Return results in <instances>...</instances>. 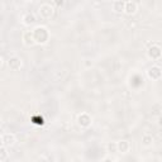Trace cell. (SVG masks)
<instances>
[{
    "instance_id": "6da1fadb",
    "label": "cell",
    "mask_w": 162,
    "mask_h": 162,
    "mask_svg": "<svg viewBox=\"0 0 162 162\" xmlns=\"http://www.w3.org/2000/svg\"><path fill=\"white\" fill-rule=\"evenodd\" d=\"M1 141H3V146H6V145H14V142H15V137H14L13 134H3L1 137Z\"/></svg>"
},
{
    "instance_id": "7a4b0ae2",
    "label": "cell",
    "mask_w": 162,
    "mask_h": 162,
    "mask_svg": "<svg viewBox=\"0 0 162 162\" xmlns=\"http://www.w3.org/2000/svg\"><path fill=\"white\" fill-rule=\"evenodd\" d=\"M9 66L13 70H18L22 66V62H20V60H18V58H12V60H9Z\"/></svg>"
},
{
    "instance_id": "3957f363",
    "label": "cell",
    "mask_w": 162,
    "mask_h": 162,
    "mask_svg": "<svg viewBox=\"0 0 162 162\" xmlns=\"http://www.w3.org/2000/svg\"><path fill=\"white\" fill-rule=\"evenodd\" d=\"M161 56V51L158 47H152V48L149 50V57L152 58H158Z\"/></svg>"
},
{
    "instance_id": "277c9868",
    "label": "cell",
    "mask_w": 162,
    "mask_h": 162,
    "mask_svg": "<svg viewBox=\"0 0 162 162\" xmlns=\"http://www.w3.org/2000/svg\"><path fill=\"white\" fill-rule=\"evenodd\" d=\"M126 6L127 8L124 9L128 14H131V13H134L135 12V8H137V4L135 3H126Z\"/></svg>"
},
{
    "instance_id": "5b68a950",
    "label": "cell",
    "mask_w": 162,
    "mask_h": 162,
    "mask_svg": "<svg viewBox=\"0 0 162 162\" xmlns=\"http://www.w3.org/2000/svg\"><path fill=\"white\" fill-rule=\"evenodd\" d=\"M151 142H152V138H151V137H148V135H146V137L143 138V143H145L146 146L151 145Z\"/></svg>"
}]
</instances>
